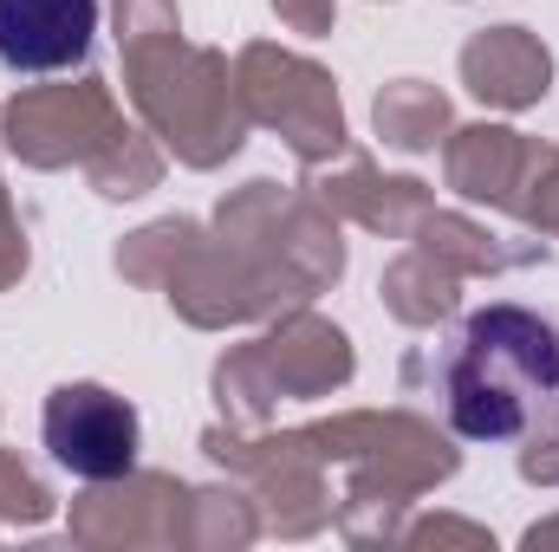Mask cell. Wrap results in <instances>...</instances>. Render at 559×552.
<instances>
[{"instance_id":"cell-1","label":"cell","mask_w":559,"mask_h":552,"mask_svg":"<svg viewBox=\"0 0 559 552\" xmlns=\"http://www.w3.org/2000/svg\"><path fill=\"white\" fill-rule=\"evenodd\" d=\"M442 404L468 442H527L559 422V319L481 305L442 358Z\"/></svg>"},{"instance_id":"cell-2","label":"cell","mask_w":559,"mask_h":552,"mask_svg":"<svg viewBox=\"0 0 559 552\" xmlns=\"http://www.w3.org/2000/svg\"><path fill=\"white\" fill-rule=\"evenodd\" d=\"M46 448L66 475L79 481H124L138 468V448H143V429L138 410L124 397H111L105 384H59L46 397Z\"/></svg>"},{"instance_id":"cell-3","label":"cell","mask_w":559,"mask_h":552,"mask_svg":"<svg viewBox=\"0 0 559 552\" xmlns=\"http://www.w3.org/2000/svg\"><path fill=\"white\" fill-rule=\"evenodd\" d=\"M98 0H0V65L46 79L92 59Z\"/></svg>"}]
</instances>
